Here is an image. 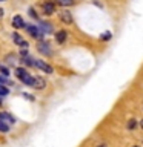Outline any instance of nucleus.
<instances>
[{"label":"nucleus","mask_w":143,"mask_h":147,"mask_svg":"<svg viewBox=\"0 0 143 147\" xmlns=\"http://www.w3.org/2000/svg\"><path fill=\"white\" fill-rule=\"evenodd\" d=\"M37 49H39L40 54L46 55V57H49V55H52V51H51V46L49 43H46V41H39L37 43Z\"/></svg>","instance_id":"nucleus-1"},{"label":"nucleus","mask_w":143,"mask_h":147,"mask_svg":"<svg viewBox=\"0 0 143 147\" xmlns=\"http://www.w3.org/2000/svg\"><path fill=\"white\" fill-rule=\"evenodd\" d=\"M26 31H28V34H29L31 37H34V38H37V40L43 37V34L40 32V29L37 26H34V25H28L26 26Z\"/></svg>","instance_id":"nucleus-2"},{"label":"nucleus","mask_w":143,"mask_h":147,"mask_svg":"<svg viewBox=\"0 0 143 147\" xmlns=\"http://www.w3.org/2000/svg\"><path fill=\"white\" fill-rule=\"evenodd\" d=\"M12 40H14V43L18 45L22 49H28V43L23 40V37L20 34H16V32H14V34H12Z\"/></svg>","instance_id":"nucleus-3"},{"label":"nucleus","mask_w":143,"mask_h":147,"mask_svg":"<svg viewBox=\"0 0 143 147\" xmlns=\"http://www.w3.org/2000/svg\"><path fill=\"white\" fill-rule=\"evenodd\" d=\"M59 17H60V20H62L65 25H71V23H72V16H71V12H69V11H62Z\"/></svg>","instance_id":"nucleus-4"},{"label":"nucleus","mask_w":143,"mask_h":147,"mask_svg":"<svg viewBox=\"0 0 143 147\" xmlns=\"http://www.w3.org/2000/svg\"><path fill=\"white\" fill-rule=\"evenodd\" d=\"M45 86H46V83H45L43 78L34 77V80H32V86H31V87H35V89H45Z\"/></svg>","instance_id":"nucleus-5"},{"label":"nucleus","mask_w":143,"mask_h":147,"mask_svg":"<svg viewBox=\"0 0 143 147\" xmlns=\"http://www.w3.org/2000/svg\"><path fill=\"white\" fill-rule=\"evenodd\" d=\"M34 66H37L40 71H45L46 74H52V67H51L49 64H46L45 61H35Z\"/></svg>","instance_id":"nucleus-6"},{"label":"nucleus","mask_w":143,"mask_h":147,"mask_svg":"<svg viewBox=\"0 0 143 147\" xmlns=\"http://www.w3.org/2000/svg\"><path fill=\"white\" fill-rule=\"evenodd\" d=\"M0 121L6 123L8 126H9V124H12V123H14V118H12L9 113H6V112H0Z\"/></svg>","instance_id":"nucleus-7"},{"label":"nucleus","mask_w":143,"mask_h":147,"mask_svg":"<svg viewBox=\"0 0 143 147\" xmlns=\"http://www.w3.org/2000/svg\"><path fill=\"white\" fill-rule=\"evenodd\" d=\"M43 11H45V14H48V16H51L54 11H55V6H54V3L52 2H46L45 5H43Z\"/></svg>","instance_id":"nucleus-8"},{"label":"nucleus","mask_w":143,"mask_h":147,"mask_svg":"<svg viewBox=\"0 0 143 147\" xmlns=\"http://www.w3.org/2000/svg\"><path fill=\"white\" fill-rule=\"evenodd\" d=\"M39 29H40L42 34H43V32H51L52 31V26H51V23H48V22H40Z\"/></svg>","instance_id":"nucleus-9"},{"label":"nucleus","mask_w":143,"mask_h":147,"mask_svg":"<svg viewBox=\"0 0 143 147\" xmlns=\"http://www.w3.org/2000/svg\"><path fill=\"white\" fill-rule=\"evenodd\" d=\"M23 25H25V22H23V18L20 16H16L12 18V26L14 28H17V29H18V28H23Z\"/></svg>","instance_id":"nucleus-10"},{"label":"nucleus","mask_w":143,"mask_h":147,"mask_svg":"<svg viewBox=\"0 0 143 147\" xmlns=\"http://www.w3.org/2000/svg\"><path fill=\"white\" fill-rule=\"evenodd\" d=\"M55 40H57V43H63V41L66 40V32H65V31H59L57 34H55Z\"/></svg>","instance_id":"nucleus-11"},{"label":"nucleus","mask_w":143,"mask_h":147,"mask_svg":"<svg viewBox=\"0 0 143 147\" xmlns=\"http://www.w3.org/2000/svg\"><path fill=\"white\" fill-rule=\"evenodd\" d=\"M26 74H28V72H26L23 67H16V77H17V78H20V80H22V78L25 77Z\"/></svg>","instance_id":"nucleus-12"},{"label":"nucleus","mask_w":143,"mask_h":147,"mask_svg":"<svg viewBox=\"0 0 143 147\" xmlns=\"http://www.w3.org/2000/svg\"><path fill=\"white\" fill-rule=\"evenodd\" d=\"M32 80H34V77H31L29 74H26V75L22 78V81L25 83V84H28V86H32Z\"/></svg>","instance_id":"nucleus-13"},{"label":"nucleus","mask_w":143,"mask_h":147,"mask_svg":"<svg viewBox=\"0 0 143 147\" xmlns=\"http://www.w3.org/2000/svg\"><path fill=\"white\" fill-rule=\"evenodd\" d=\"M6 63L8 64H11V66H14V64H16V61H17V58H16V55H6Z\"/></svg>","instance_id":"nucleus-14"},{"label":"nucleus","mask_w":143,"mask_h":147,"mask_svg":"<svg viewBox=\"0 0 143 147\" xmlns=\"http://www.w3.org/2000/svg\"><path fill=\"white\" fill-rule=\"evenodd\" d=\"M57 3L62 6H71V5H74V0H57Z\"/></svg>","instance_id":"nucleus-15"},{"label":"nucleus","mask_w":143,"mask_h":147,"mask_svg":"<svg viewBox=\"0 0 143 147\" xmlns=\"http://www.w3.org/2000/svg\"><path fill=\"white\" fill-rule=\"evenodd\" d=\"M22 63H23V64H28V66H32V64H34V60H32L29 55H28V57H23Z\"/></svg>","instance_id":"nucleus-16"},{"label":"nucleus","mask_w":143,"mask_h":147,"mask_svg":"<svg viewBox=\"0 0 143 147\" xmlns=\"http://www.w3.org/2000/svg\"><path fill=\"white\" fill-rule=\"evenodd\" d=\"M9 130V126L6 123H3V121H0V132H8Z\"/></svg>","instance_id":"nucleus-17"},{"label":"nucleus","mask_w":143,"mask_h":147,"mask_svg":"<svg viewBox=\"0 0 143 147\" xmlns=\"http://www.w3.org/2000/svg\"><path fill=\"white\" fill-rule=\"evenodd\" d=\"M8 87L6 86H0V96H5V95H8Z\"/></svg>","instance_id":"nucleus-18"},{"label":"nucleus","mask_w":143,"mask_h":147,"mask_svg":"<svg viewBox=\"0 0 143 147\" xmlns=\"http://www.w3.org/2000/svg\"><path fill=\"white\" fill-rule=\"evenodd\" d=\"M5 84H9V81L5 77H0V86H5Z\"/></svg>","instance_id":"nucleus-19"},{"label":"nucleus","mask_w":143,"mask_h":147,"mask_svg":"<svg viewBox=\"0 0 143 147\" xmlns=\"http://www.w3.org/2000/svg\"><path fill=\"white\" fill-rule=\"evenodd\" d=\"M111 38V32H105L103 35H101V40H109Z\"/></svg>","instance_id":"nucleus-20"},{"label":"nucleus","mask_w":143,"mask_h":147,"mask_svg":"<svg viewBox=\"0 0 143 147\" xmlns=\"http://www.w3.org/2000/svg\"><path fill=\"white\" fill-rule=\"evenodd\" d=\"M0 72H2V74H3V75H8V74H9V72H8V69H6V67H5V66H3V64H2V66H0Z\"/></svg>","instance_id":"nucleus-21"},{"label":"nucleus","mask_w":143,"mask_h":147,"mask_svg":"<svg viewBox=\"0 0 143 147\" xmlns=\"http://www.w3.org/2000/svg\"><path fill=\"white\" fill-rule=\"evenodd\" d=\"M136 124H137L136 119H131V121H129V124H128V127H129V129H134V127H136Z\"/></svg>","instance_id":"nucleus-22"},{"label":"nucleus","mask_w":143,"mask_h":147,"mask_svg":"<svg viewBox=\"0 0 143 147\" xmlns=\"http://www.w3.org/2000/svg\"><path fill=\"white\" fill-rule=\"evenodd\" d=\"M140 126H142V129H143V119H142V121H140Z\"/></svg>","instance_id":"nucleus-23"},{"label":"nucleus","mask_w":143,"mask_h":147,"mask_svg":"<svg viewBox=\"0 0 143 147\" xmlns=\"http://www.w3.org/2000/svg\"><path fill=\"white\" fill-rule=\"evenodd\" d=\"M2 14H3V9H0V16H2Z\"/></svg>","instance_id":"nucleus-24"},{"label":"nucleus","mask_w":143,"mask_h":147,"mask_svg":"<svg viewBox=\"0 0 143 147\" xmlns=\"http://www.w3.org/2000/svg\"><path fill=\"white\" fill-rule=\"evenodd\" d=\"M132 147H138V146H132Z\"/></svg>","instance_id":"nucleus-25"},{"label":"nucleus","mask_w":143,"mask_h":147,"mask_svg":"<svg viewBox=\"0 0 143 147\" xmlns=\"http://www.w3.org/2000/svg\"><path fill=\"white\" fill-rule=\"evenodd\" d=\"M0 2H3V0H0Z\"/></svg>","instance_id":"nucleus-26"}]
</instances>
